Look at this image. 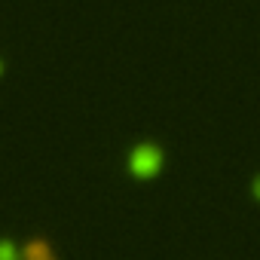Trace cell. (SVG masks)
I'll list each match as a JSON object with an SVG mask.
<instances>
[{
  "label": "cell",
  "mask_w": 260,
  "mask_h": 260,
  "mask_svg": "<svg viewBox=\"0 0 260 260\" xmlns=\"http://www.w3.org/2000/svg\"><path fill=\"white\" fill-rule=\"evenodd\" d=\"M251 193H254V199L260 202V175H257V178L251 181Z\"/></svg>",
  "instance_id": "obj_4"
},
{
  "label": "cell",
  "mask_w": 260,
  "mask_h": 260,
  "mask_svg": "<svg viewBox=\"0 0 260 260\" xmlns=\"http://www.w3.org/2000/svg\"><path fill=\"white\" fill-rule=\"evenodd\" d=\"M22 257H28V260H49L52 257V248L43 242V239H37V242H31V245H25V251H22Z\"/></svg>",
  "instance_id": "obj_2"
},
{
  "label": "cell",
  "mask_w": 260,
  "mask_h": 260,
  "mask_svg": "<svg viewBox=\"0 0 260 260\" xmlns=\"http://www.w3.org/2000/svg\"><path fill=\"white\" fill-rule=\"evenodd\" d=\"M0 257H4V260H13V257H16V248H13L10 242H4V245H0Z\"/></svg>",
  "instance_id": "obj_3"
},
{
  "label": "cell",
  "mask_w": 260,
  "mask_h": 260,
  "mask_svg": "<svg viewBox=\"0 0 260 260\" xmlns=\"http://www.w3.org/2000/svg\"><path fill=\"white\" fill-rule=\"evenodd\" d=\"M162 150L153 144V141H141L132 147V153H128V175H132L135 181H150L162 172Z\"/></svg>",
  "instance_id": "obj_1"
}]
</instances>
